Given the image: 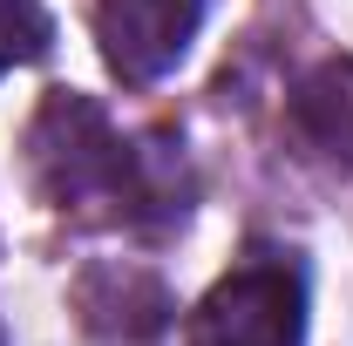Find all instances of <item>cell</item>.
Returning <instances> with one entry per match:
<instances>
[{"instance_id": "obj_1", "label": "cell", "mask_w": 353, "mask_h": 346, "mask_svg": "<svg viewBox=\"0 0 353 346\" xmlns=\"http://www.w3.org/2000/svg\"><path fill=\"white\" fill-rule=\"evenodd\" d=\"M28 163L34 183L54 211L95 217V224H123V217H183V190H170L176 150H136L130 136L102 116V102H88L75 88L41 95L34 123H28Z\"/></svg>"}, {"instance_id": "obj_2", "label": "cell", "mask_w": 353, "mask_h": 346, "mask_svg": "<svg viewBox=\"0 0 353 346\" xmlns=\"http://www.w3.org/2000/svg\"><path fill=\"white\" fill-rule=\"evenodd\" d=\"M306 340V278L285 258L238 265L190 312L183 346H299Z\"/></svg>"}, {"instance_id": "obj_3", "label": "cell", "mask_w": 353, "mask_h": 346, "mask_svg": "<svg viewBox=\"0 0 353 346\" xmlns=\"http://www.w3.org/2000/svg\"><path fill=\"white\" fill-rule=\"evenodd\" d=\"M204 28V0H102L95 7V41L109 75L130 88L163 82L176 61L190 54Z\"/></svg>"}, {"instance_id": "obj_4", "label": "cell", "mask_w": 353, "mask_h": 346, "mask_svg": "<svg viewBox=\"0 0 353 346\" xmlns=\"http://www.w3.org/2000/svg\"><path fill=\"white\" fill-rule=\"evenodd\" d=\"M75 312H82V326L95 340L143 346V340H157L170 326L176 305H170V292H163L157 272H143V265H95V272H82V285H75Z\"/></svg>"}, {"instance_id": "obj_5", "label": "cell", "mask_w": 353, "mask_h": 346, "mask_svg": "<svg viewBox=\"0 0 353 346\" xmlns=\"http://www.w3.org/2000/svg\"><path fill=\"white\" fill-rule=\"evenodd\" d=\"M292 123H299V136L319 156L353 170V54L319 61L306 82L292 88Z\"/></svg>"}, {"instance_id": "obj_6", "label": "cell", "mask_w": 353, "mask_h": 346, "mask_svg": "<svg viewBox=\"0 0 353 346\" xmlns=\"http://www.w3.org/2000/svg\"><path fill=\"white\" fill-rule=\"evenodd\" d=\"M48 41H54V21L41 0H0V75L41 61Z\"/></svg>"}, {"instance_id": "obj_7", "label": "cell", "mask_w": 353, "mask_h": 346, "mask_svg": "<svg viewBox=\"0 0 353 346\" xmlns=\"http://www.w3.org/2000/svg\"><path fill=\"white\" fill-rule=\"evenodd\" d=\"M0 346H7V340H0Z\"/></svg>"}]
</instances>
